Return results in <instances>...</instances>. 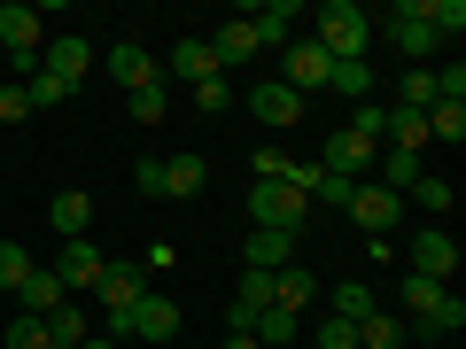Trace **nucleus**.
Here are the masks:
<instances>
[{"label": "nucleus", "instance_id": "1", "mask_svg": "<svg viewBox=\"0 0 466 349\" xmlns=\"http://www.w3.org/2000/svg\"><path fill=\"white\" fill-rule=\"evenodd\" d=\"M397 303H404V326H412V342H451V334L466 326V303L451 295L443 280H420V272H404V287H397Z\"/></svg>", "mask_w": 466, "mask_h": 349}, {"label": "nucleus", "instance_id": "2", "mask_svg": "<svg viewBox=\"0 0 466 349\" xmlns=\"http://www.w3.org/2000/svg\"><path fill=\"white\" fill-rule=\"evenodd\" d=\"M311 39L334 55V63H366V39H373V16L358 8V0H327L311 16Z\"/></svg>", "mask_w": 466, "mask_h": 349}, {"label": "nucleus", "instance_id": "3", "mask_svg": "<svg viewBox=\"0 0 466 349\" xmlns=\"http://www.w3.org/2000/svg\"><path fill=\"white\" fill-rule=\"evenodd\" d=\"M311 217V194H296L288 179H257L249 186V225H272V233H296Z\"/></svg>", "mask_w": 466, "mask_h": 349}, {"label": "nucleus", "instance_id": "4", "mask_svg": "<svg viewBox=\"0 0 466 349\" xmlns=\"http://www.w3.org/2000/svg\"><path fill=\"white\" fill-rule=\"evenodd\" d=\"M389 39H397L412 63H428V55L443 47V39H435V24H428V0H397V8H389Z\"/></svg>", "mask_w": 466, "mask_h": 349}, {"label": "nucleus", "instance_id": "5", "mask_svg": "<svg viewBox=\"0 0 466 349\" xmlns=\"http://www.w3.org/2000/svg\"><path fill=\"white\" fill-rule=\"evenodd\" d=\"M327 70H334V55L319 47V39H288V70H280V85H288V94H303V101H311L319 85H327Z\"/></svg>", "mask_w": 466, "mask_h": 349}, {"label": "nucleus", "instance_id": "6", "mask_svg": "<svg viewBox=\"0 0 466 349\" xmlns=\"http://www.w3.org/2000/svg\"><path fill=\"white\" fill-rule=\"evenodd\" d=\"M412 272H420V280H443V287H451V272H459V241H451L443 225L412 233Z\"/></svg>", "mask_w": 466, "mask_h": 349}, {"label": "nucleus", "instance_id": "7", "mask_svg": "<svg viewBox=\"0 0 466 349\" xmlns=\"http://www.w3.org/2000/svg\"><path fill=\"white\" fill-rule=\"evenodd\" d=\"M179 334V303L171 295H140L133 318H125V342H171Z\"/></svg>", "mask_w": 466, "mask_h": 349}, {"label": "nucleus", "instance_id": "8", "mask_svg": "<svg viewBox=\"0 0 466 349\" xmlns=\"http://www.w3.org/2000/svg\"><path fill=\"white\" fill-rule=\"evenodd\" d=\"M241 264H249V272H288V264H296V233L249 225V241H241Z\"/></svg>", "mask_w": 466, "mask_h": 349}, {"label": "nucleus", "instance_id": "9", "mask_svg": "<svg viewBox=\"0 0 466 349\" xmlns=\"http://www.w3.org/2000/svg\"><path fill=\"white\" fill-rule=\"evenodd\" d=\"M101 264H109V256H101L94 241H63V264H55V280H63V295H94Z\"/></svg>", "mask_w": 466, "mask_h": 349}, {"label": "nucleus", "instance_id": "10", "mask_svg": "<svg viewBox=\"0 0 466 349\" xmlns=\"http://www.w3.org/2000/svg\"><path fill=\"white\" fill-rule=\"evenodd\" d=\"M249 116H257V125H272V133H288V125H303V94H288L280 78L249 85Z\"/></svg>", "mask_w": 466, "mask_h": 349}, {"label": "nucleus", "instance_id": "11", "mask_svg": "<svg viewBox=\"0 0 466 349\" xmlns=\"http://www.w3.org/2000/svg\"><path fill=\"white\" fill-rule=\"evenodd\" d=\"M373 155H381V148H373V140H358V133L342 125V133H327V155H319V171H342V179H366V171H373Z\"/></svg>", "mask_w": 466, "mask_h": 349}, {"label": "nucleus", "instance_id": "12", "mask_svg": "<svg viewBox=\"0 0 466 349\" xmlns=\"http://www.w3.org/2000/svg\"><path fill=\"white\" fill-rule=\"evenodd\" d=\"M350 217L366 233H389L404 217V194H389V186H373V179H358V194H350Z\"/></svg>", "mask_w": 466, "mask_h": 349}, {"label": "nucleus", "instance_id": "13", "mask_svg": "<svg viewBox=\"0 0 466 349\" xmlns=\"http://www.w3.org/2000/svg\"><path fill=\"white\" fill-rule=\"evenodd\" d=\"M202 186H210V164H202L195 148H179V155H164V202H195Z\"/></svg>", "mask_w": 466, "mask_h": 349}, {"label": "nucleus", "instance_id": "14", "mask_svg": "<svg viewBox=\"0 0 466 349\" xmlns=\"http://www.w3.org/2000/svg\"><path fill=\"white\" fill-rule=\"evenodd\" d=\"M47 47V32H39V8H0V55H39Z\"/></svg>", "mask_w": 466, "mask_h": 349}, {"label": "nucleus", "instance_id": "15", "mask_svg": "<svg viewBox=\"0 0 466 349\" xmlns=\"http://www.w3.org/2000/svg\"><path fill=\"white\" fill-rule=\"evenodd\" d=\"M39 70L63 78V85H78L86 70H94V47H86V39H47V47H39Z\"/></svg>", "mask_w": 466, "mask_h": 349}, {"label": "nucleus", "instance_id": "16", "mask_svg": "<svg viewBox=\"0 0 466 349\" xmlns=\"http://www.w3.org/2000/svg\"><path fill=\"white\" fill-rule=\"evenodd\" d=\"M210 55H218V70H241V63H257L265 47H257L249 16H241V24H218V32H210Z\"/></svg>", "mask_w": 466, "mask_h": 349}, {"label": "nucleus", "instance_id": "17", "mask_svg": "<svg viewBox=\"0 0 466 349\" xmlns=\"http://www.w3.org/2000/svg\"><path fill=\"white\" fill-rule=\"evenodd\" d=\"M296 24H303L296 0H272V8H257V16H249V32H257V47H288V39H296Z\"/></svg>", "mask_w": 466, "mask_h": 349}, {"label": "nucleus", "instance_id": "18", "mask_svg": "<svg viewBox=\"0 0 466 349\" xmlns=\"http://www.w3.org/2000/svg\"><path fill=\"white\" fill-rule=\"evenodd\" d=\"M171 78H179V85L226 78V70H218V55H210V39H179V47H171Z\"/></svg>", "mask_w": 466, "mask_h": 349}, {"label": "nucleus", "instance_id": "19", "mask_svg": "<svg viewBox=\"0 0 466 349\" xmlns=\"http://www.w3.org/2000/svg\"><path fill=\"white\" fill-rule=\"evenodd\" d=\"M101 63H109V78H116V85H156V63H148V47H140V39H116Z\"/></svg>", "mask_w": 466, "mask_h": 349}, {"label": "nucleus", "instance_id": "20", "mask_svg": "<svg viewBox=\"0 0 466 349\" xmlns=\"http://www.w3.org/2000/svg\"><path fill=\"white\" fill-rule=\"evenodd\" d=\"M311 303H319V272H296V264H288V272H272V311H311Z\"/></svg>", "mask_w": 466, "mask_h": 349}, {"label": "nucleus", "instance_id": "21", "mask_svg": "<svg viewBox=\"0 0 466 349\" xmlns=\"http://www.w3.org/2000/svg\"><path fill=\"white\" fill-rule=\"evenodd\" d=\"M47 217H55V233H63V241H86V225H94V194H78V186H70V194L47 202Z\"/></svg>", "mask_w": 466, "mask_h": 349}, {"label": "nucleus", "instance_id": "22", "mask_svg": "<svg viewBox=\"0 0 466 349\" xmlns=\"http://www.w3.org/2000/svg\"><path fill=\"white\" fill-rule=\"evenodd\" d=\"M16 303H24V311H32V318H55V311H63V280H55V272H32V280H24L16 287Z\"/></svg>", "mask_w": 466, "mask_h": 349}, {"label": "nucleus", "instance_id": "23", "mask_svg": "<svg viewBox=\"0 0 466 349\" xmlns=\"http://www.w3.org/2000/svg\"><path fill=\"white\" fill-rule=\"evenodd\" d=\"M373 164H381V179H373V186H389V194H412V179H420V155H412V148H381Z\"/></svg>", "mask_w": 466, "mask_h": 349}, {"label": "nucleus", "instance_id": "24", "mask_svg": "<svg viewBox=\"0 0 466 349\" xmlns=\"http://www.w3.org/2000/svg\"><path fill=\"white\" fill-rule=\"evenodd\" d=\"M404 342H412V326H404V318H389V311L358 318V349H404Z\"/></svg>", "mask_w": 466, "mask_h": 349}, {"label": "nucleus", "instance_id": "25", "mask_svg": "<svg viewBox=\"0 0 466 349\" xmlns=\"http://www.w3.org/2000/svg\"><path fill=\"white\" fill-rule=\"evenodd\" d=\"M327 311H334V318H350V326H358V318H373V311H381V295H373L366 280H342V287H334V303H327Z\"/></svg>", "mask_w": 466, "mask_h": 349}, {"label": "nucleus", "instance_id": "26", "mask_svg": "<svg viewBox=\"0 0 466 349\" xmlns=\"http://www.w3.org/2000/svg\"><path fill=\"white\" fill-rule=\"evenodd\" d=\"M327 94H350V101H373V63H334V70H327Z\"/></svg>", "mask_w": 466, "mask_h": 349}, {"label": "nucleus", "instance_id": "27", "mask_svg": "<svg viewBox=\"0 0 466 349\" xmlns=\"http://www.w3.org/2000/svg\"><path fill=\"white\" fill-rule=\"evenodd\" d=\"M428 140H451V148H459L466 140V101H435L428 109Z\"/></svg>", "mask_w": 466, "mask_h": 349}, {"label": "nucleus", "instance_id": "28", "mask_svg": "<svg viewBox=\"0 0 466 349\" xmlns=\"http://www.w3.org/2000/svg\"><path fill=\"white\" fill-rule=\"evenodd\" d=\"M296 334H303L296 311H257V342H265V349H288Z\"/></svg>", "mask_w": 466, "mask_h": 349}, {"label": "nucleus", "instance_id": "29", "mask_svg": "<svg viewBox=\"0 0 466 349\" xmlns=\"http://www.w3.org/2000/svg\"><path fill=\"white\" fill-rule=\"evenodd\" d=\"M350 194H358V179H342V171H319L311 179V210L327 202V210H350Z\"/></svg>", "mask_w": 466, "mask_h": 349}, {"label": "nucleus", "instance_id": "30", "mask_svg": "<svg viewBox=\"0 0 466 349\" xmlns=\"http://www.w3.org/2000/svg\"><path fill=\"white\" fill-rule=\"evenodd\" d=\"M32 272H39V264L24 256V241H0V287H8V295H16V287L32 280Z\"/></svg>", "mask_w": 466, "mask_h": 349}, {"label": "nucleus", "instance_id": "31", "mask_svg": "<svg viewBox=\"0 0 466 349\" xmlns=\"http://www.w3.org/2000/svg\"><path fill=\"white\" fill-rule=\"evenodd\" d=\"M8 349H55V334H47V318H32V311H16V326H8Z\"/></svg>", "mask_w": 466, "mask_h": 349}, {"label": "nucleus", "instance_id": "32", "mask_svg": "<svg viewBox=\"0 0 466 349\" xmlns=\"http://www.w3.org/2000/svg\"><path fill=\"white\" fill-rule=\"evenodd\" d=\"M47 334H55V349H78V342H86L94 326H86V311H70V303H63V311L47 318Z\"/></svg>", "mask_w": 466, "mask_h": 349}, {"label": "nucleus", "instance_id": "33", "mask_svg": "<svg viewBox=\"0 0 466 349\" xmlns=\"http://www.w3.org/2000/svg\"><path fill=\"white\" fill-rule=\"evenodd\" d=\"M428 24H435V39H459L466 32V0H428Z\"/></svg>", "mask_w": 466, "mask_h": 349}, {"label": "nucleus", "instance_id": "34", "mask_svg": "<svg viewBox=\"0 0 466 349\" xmlns=\"http://www.w3.org/2000/svg\"><path fill=\"white\" fill-rule=\"evenodd\" d=\"M311 342H319V349H358V326L327 311V318H319V326H311Z\"/></svg>", "mask_w": 466, "mask_h": 349}, {"label": "nucleus", "instance_id": "35", "mask_svg": "<svg viewBox=\"0 0 466 349\" xmlns=\"http://www.w3.org/2000/svg\"><path fill=\"white\" fill-rule=\"evenodd\" d=\"M133 186H140V202H164V155H140V164H133Z\"/></svg>", "mask_w": 466, "mask_h": 349}, {"label": "nucleus", "instance_id": "36", "mask_svg": "<svg viewBox=\"0 0 466 349\" xmlns=\"http://www.w3.org/2000/svg\"><path fill=\"white\" fill-rule=\"evenodd\" d=\"M187 94H195V109H202V116L233 109V85H226V78H202V85H187Z\"/></svg>", "mask_w": 466, "mask_h": 349}, {"label": "nucleus", "instance_id": "37", "mask_svg": "<svg viewBox=\"0 0 466 349\" xmlns=\"http://www.w3.org/2000/svg\"><path fill=\"white\" fill-rule=\"evenodd\" d=\"M24 116H32V94L16 78H0V125H24Z\"/></svg>", "mask_w": 466, "mask_h": 349}, {"label": "nucleus", "instance_id": "38", "mask_svg": "<svg viewBox=\"0 0 466 349\" xmlns=\"http://www.w3.org/2000/svg\"><path fill=\"white\" fill-rule=\"evenodd\" d=\"M24 94H32V109H55V101H70L78 85H63V78H47V70H39V78L24 85Z\"/></svg>", "mask_w": 466, "mask_h": 349}, {"label": "nucleus", "instance_id": "39", "mask_svg": "<svg viewBox=\"0 0 466 349\" xmlns=\"http://www.w3.org/2000/svg\"><path fill=\"white\" fill-rule=\"evenodd\" d=\"M412 202H420V210H451V179H428V171H420V179H412Z\"/></svg>", "mask_w": 466, "mask_h": 349}, {"label": "nucleus", "instance_id": "40", "mask_svg": "<svg viewBox=\"0 0 466 349\" xmlns=\"http://www.w3.org/2000/svg\"><path fill=\"white\" fill-rule=\"evenodd\" d=\"M133 116H140V125L164 116V78H156V85H133Z\"/></svg>", "mask_w": 466, "mask_h": 349}, {"label": "nucleus", "instance_id": "41", "mask_svg": "<svg viewBox=\"0 0 466 349\" xmlns=\"http://www.w3.org/2000/svg\"><path fill=\"white\" fill-rule=\"evenodd\" d=\"M218 349H265V342H257V334H226Z\"/></svg>", "mask_w": 466, "mask_h": 349}, {"label": "nucleus", "instance_id": "42", "mask_svg": "<svg viewBox=\"0 0 466 349\" xmlns=\"http://www.w3.org/2000/svg\"><path fill=\"white\" fill-rule=\"evenodd\" d=\"M78 349H116V342H109V334H86V342H78Z\"/></svg>", "mask_w": 466, "mask_h": 349}, {"label": "nucleus", "instance_id": "43", "mask_svg": "<svg viewBox=\"0 0 466 349\" xmlns=\"http://www.w3.org/2000/svg\"><path fill=\"white\" fill-rule=\"evenodd\" d=\"M404 349H428V342H404Z\"/></svg>", "mask_w": 466, "mask_h": 349}, {"label": "nucleus", "instance_id": "44", "mask_svg": "<svg viewBox=\"0 0 466 349\" xmlns=\"http://www.w3.org/2000/svg\"><path fill=\"white\" fill-rule=\"evenodd\" d=\"M0 70H8V55H0Z\"/></svg>", "mask_w": 466, "mask_h": 349}]
</instances>
